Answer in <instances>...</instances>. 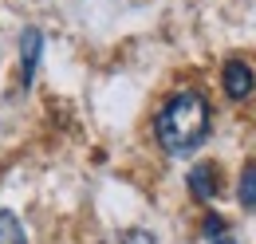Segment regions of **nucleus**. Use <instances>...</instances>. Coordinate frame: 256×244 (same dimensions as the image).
<instances>
[{"mask_svg":"<svg viewBox=\"0 0 256 244\" xmlns=\"http://www.w3.org/2000/svg\"><path fill=\"white\" fill-rule=\"evenodd\" d=\"M154 134L170 154H193L209 138V102L197 91L174 94L154 118Z\"/></svg>","mask_w":256,"mask_h":244,"instance_id":"f257e3e1","label":"nucleus"},{"mask_svg":"<svg viewBox=\"0 0 256 244\" xmlns=\"http://www.w3.org/2000/svg\"><path fill=\"white\" fill-rule=\"evenodd\" d=\"M221 83H224V94L228 98H248V94L256 91V79H252V67L244 60H228L224 63V71H221Z\"/></svg>","mask_w":256,"mask_h":244,"instance_id":"f03ea898","label":"nucleus"},{"mask_svg":"<svg viewBox=\"0 0 256 244\" xmlns=\"http://www.w3.org/2000/svg\"><path fill=\"white\" fill-rule=\"evenodd\" d=\"M217 189H221V178H217L213 166H193L190 170V193L197 197V201H213Z\"/></svg>","mask_w":256,"mask_h":244,"instance_id":"7ed1b4c3","label":"nucleus"},{"mask_svg":"<svg viewBox=\"0 0 256 244\" xmlns=\"http://www.w3.org/2000/svg\"><path fill=\"white\" fill-rule=\"evenodd\" d=\"M40 48H44V36H40V28H28L24 36H20V56H24V87L32 83V75H36Z\"/></svg>","mask_w":256,"mask_h":244,"instance_id":"20e7f679","label":"nucleus"},{"mask_svg":"<svg viewBox=\"0 0 256 244\" xmlns=\"http://www.w3.org/2000/svg\"><path fill=\"white\" fill-rule=\"evenodd\" d=\"M0 244H24V228L12 213L0 209Z\"/></svg>","mask_w":256,"mask_h":244,"instance_id":"39448f33","label":"nucleus"},{"mask_svg":"<svg viewBox=\"0 0 256 244\" xmlns=\"http://www.w3.org/2000/svg\"><path fill=\"white\" fill-rule=\"evenodd\" d=\"M236 193H240V205L256 209V166H248V170L240 174V185H236Z\"/></svg>","mask_w":256,"mask_h":244,"instance_id":"423d86ee","label":"nucleus"},{"mask_svg":"<svg viewBox=\"0 0 256 244\" xmlns=\"http://www.w3.org/2000/svg\"><path fill=\"white\" fill-rule=\"evenodd\" d=\"M201 228H205V236H209V240H217V236L224 232V220H221V216H213V213H209V216H205V224H201Z\"/></svg>","mask_w":256,"mask_h":244,"instance_id":"0eeeda50","label":"nucleus"},{"mask_svg":"<svg viewBox=\"0 0 256 244\" xmlns=\"http://www.w3.org/2000/svg\"><path fill=\"white\" fill-rule=\"evenodd\" d=\"M122 244H154V232H146V228H130Z\"/></svg>","mask_w":256,"mask_h":244,"instance_id":"6e6552de","label":"nucleus"},{"mask_svg":"<svg viewBox=\"0 0 256 244\" xmlns=\"http://www.w3.org/2000/svg\"><path fill=\"white\" fill-rule=\"evenodd\" d=\"M213 244H236V240H232V236H217Z\"/></svg>","mask_w":256,"mask_h":244,"instance_id":"1a4fd4ad","label":"nucleus"}]
</instances>
